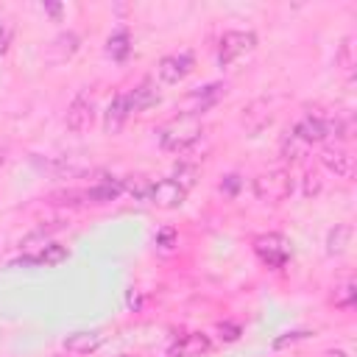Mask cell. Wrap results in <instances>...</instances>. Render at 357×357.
I'll return each instance as SVG.
<instances>
[{
	"label": "cell",
	"mask_w": 357,
	"mask_h": 357,
	"mask_svg": "<svg viewBox=\"0 0 357 357\" xmlns=\"http://www.w3.org/2000/svg\"><path fill=\"white\" fill-rule=\"evenodd\" d=\"M156 137H159V145H162L165 151H170V153H184L187 148H192V145L204 137V123H201L198 117H192V114H178V117L167 120V123L156 131Z\"/></svg>",
	"instance_id": "obj_1"
},
{
	"label": "cell",
	"mask_w": 357,
	"mask_h": 357,
	"mask_svg": "<svg viewBox=\"0 0 357 357\" xmlns=\"http://www.w3.org/2000/svg\"><path fill=\"white\" fill-rule=\"evenodd\" d=\"M290 192H293V176L284 167L265 170L254 178V195L262 204H282L284 198H290Z\"/></svg>",
	"instance_id": "obj_2"
},
{
	"label": "cell",
	"mask_w": 357,
	"mask_h": 357,
	"mask_svg": "<svg viewBox=\"0 0 357 357\" xmlns=\"http://www.w3.org/2000/svg\"><path fill=\"white\" fill-rule=\"evenodd\" d=\"M251 248H254L257 259H259L262 265L273 268V271L284 268V265L290 262V254H293V251H290V240H287L284 234H279V231L257 234V237L251 240Z\"/></svg>",
	"instance_id": "obj_3"
},
{
	"label": "cell",
	"mask_w": 357,
	"mask_h": 357,
	"mask_svg": "<svg viewBox=\"0 0 357 357\" xmlns=\"http://www.w3.org/2000/svg\"><path fill=\"white\" fill-rule=\"evenodd\" d=\"M254 47H257V33L254 31H226L218 39V64L229 67Z\"/></svg>",
	"instance_id": "obj_4"
},
{
	"label": "cell",
	"mask_w": 357,
	"mask_h": 357,
	"mask_svg": "<svg viewBox=\"0 0 357 357\" xmlns=\"http://www.w3.org/2000/svg\"><path fill=\"white\" fill-rule=\"evenodd\" d=\"M195 67V59L190 50H181V53H170V56H162L159 64H156V78L159 84L165 86H176L181 84Z\"/></svg>",
	"instance_id": "obj_5"
},
{
	"label": "cell",
	"mask_w": 357,
	"mask_h": 357,
	"mask_svg": "<svg viewBox=\"0 0 357 357\" xmlns=\"http://www.w3.org/2000/svg\"><path fill=\"white\" fill-rule=\"evenodd\" d=\"M92 123H95V98H92L86 89H81V92L70 100V106H67L64 126H67L73 134H86V131L92 128Z\"/></svg>",
	"instance_id": "obj_6"
},
{
	"label": "cell",
	"mask_w": 357,
	"mask_h": 357,
	"mask_svg": "<svg viewBox=\"0 0 357 357\" xmlns=\"http://www.w3.org/2000/svg\"><path fill=\"white\" fill-rule=\"evenodd\" d=\"M33 165L42 173L53 176V178H81V176L92 173V165L84 162L81 156H50V159H39L36 156Z\"/></svg>",
	"instance_id": "obj_7"
},
{
	"label": "cell",
	"mask_w": 357,
	"mask_h": 357,
	"mask_svg": "<svg viewBox=\"0 0 357 357\" xmlns=\"http://www.w3.org/2000/svg\"><path fill=\"white\" fill-rule=\"evenodd\" d=\"M223 92H226L223 84H206V86H201V89L187 92V95L181 98L178 109H181V114H192V117H198V114H204L206 109H212V106L223 98Z\"/></svg>",
	"instance_id": "obj_8"
},
{
	"label": "cell",
	"mask_w": 357,
	"mask_h": 357,
	"mask_svg": "<svg viewBox=\"0 0 357 357\" xmlns=\"http://www.w3.org/2000/svg\"><path fill=\"white\" fill-rule=\"evenodd\" d=\"M187 198V190L173 181V178H159L151 181V192H148V204L159 206V209H178Z\"/></svg>",
	"instance_id": "obj_9"
},
{
	"label": "cell",
	"mask_w": 357,
	"mask_h": 357,
	"mask_svg": "<svg viewBox=\"0 0 357 357\" xmlns=\"http://www.w3.org/2000/svg\"><path fill=\"white\" fill-rule=\"evenodd\" d=\"M212 349L209 335L204 332H184L167 346V357H201Z\"/></svg>",
	"instance_id": "obj_10"
},
{
	"label": "cell",
	"mask_w": 357,
	"mask_h": 357,
	"mask_svg": "<svg viewBox=\"0 0 357 357\" xmlns=\"http://www.w3.org/2000/svg\"><path fill=\"white\" fill-rule=\"evenodd\" d=\"M318 159H321V165H324L329 173H335L337 178H351V176H354V156H351L343 145H326Z\"/></svg>",
	"instance_id": "obj_11"
},
{
	"label": "cell",
	"mask_w": 357,
	"mask_h": 357,
	"mask_svg": "<svg viewBox=\"0 0 357 357\" xmlns=\"http://www.w3.org/2000/svg\"><path fill=\"white\" fill-rule=\"evenodd\" d=\"M123 192H126L123 178L100 176L95 184H89V187L84 190V204H109V201H117Z\"/></svg>",
	"instance_id": "obj_12"
},
{
	"label": "cell",
	"mask_w": 357,
	"mask_h": 357,
	"mask_svg": "<svg viewBox=\"0 0 357 357\" xmlns=\"http://www.w3.org/2000/svg\"><path fill=\"white\" fill-rule=\"evenodd\" d=\"M126 100H128V114H139L159 103V89L151 78H145L134 89H126Z\"/></svg>",
	"instance_id": "obj_13"
},
{
	"label": "cell",
	"mask_w": 357,
	"mask_h": 357,
	"mask_svg": "<svg viewBox=\"0 0 357 357\" xmlns=\"http://www.w3.org/2000/svg\"><path fill=\"white\" fill-rule=\"evenodd\" d=\"M103 340H106L103 332H98V329H81V332H73L70 337H64L61 346L70 354H92V351H98L103 346Z\"/></svg>",
	"instance_id": "obj_14"
},
{
	"label": "cell",
	"mask_w": 357,
	"mask_h": 357,
	"mask_svg": "<svg viewBox=\"0 0 357 357\" xmlns=\"http://www.w3.org/2000/svg\"><path fill=\"white\" fill-rule=\"evenodd\" d=\"M70 257V251H67V245H61V243H47L45 248H39L36 254H31V257H22L20 262H11V265H36V268H56V265H61L64 259Z\"/></svg>",
	"instance_id": "obj_15"
},
{
	"label": "cell",
	"mask_w": 357,
	"mask_h": 357,
	"mask_svg": "<svg viewBox=\"0 0 357 357\" xmlns=\"http://www.w3.org/2000/svg\"><path fill=\"white\" fill-rule=\"evenodd\" d=\"M128 117H131V114H128V100H126V89H123V92H117V95L109 100V106H106V112H103V131H106V134H117V131L126 126Z\"/></svg>",
	"instance_id": "obj_16"
},
{
	"label": "cell",
	"mask_w": 357,
	"mask_h": 357,
	"mask_svg": "<svg viewBox=\"0 0 357 357\" xmlns=\"http://www.w3.org/2000/svg\"><path fill=\"white\" fill-rule=\"evenodd\" d=\"M240 123L245 126L248 134H259L265 126H271V109H268V103H265V100H254V103H248V106L243 109Z\"/></svg>",
	"instance_id": "obj_17"
},
{
	"label": "cell",
	"mask_w": 357,
	"mask_h": 357,
	"mask_svg": "<svg viewBox=\"0 0 357 357\" xmlns=\"http://www.w3.org/2000/svg\"><path fill=\"white\" fill-rule=\"evenodd\" d=\"M78 45H81L78 33H75V31H64V33H59V36L53 39V45H50V59H53V61H67V59L78 50Z\"/></svg>",
	"instance_id": "obj_18"
},
{
	"label": "cell",
	"mask_w": 357,
	"mask_h": 357,
	"mask_svg": "<svg viewBox=\"0 0 357 357\" xmlns=\"http://www.w3.org/2000/svg\"><path fill=\"white\" fill-rule=\"evenodd\" d=\"M349 243H351V226L349 223H335L329 229V234H326V254L329 257H340Z\"/></svg>",
	"instance_id": "obj_19"
},
{
	"label": "cell",
	"mask_w": 357,
	"mask_h": 357,
	"mask_svg": "<svg viewBox=\"0 0 357 357\" xmlns=\"http://www.w3.org/2000/svg\"><path fill=\"white\" fill-rule=\"evenodd\" d=\"M59 229H64V220H53L50 226H39V229H33L31 234H25V237H22L20 248H25V251H31V248H45V245H47V240H50V234H53V231H59Z\"/></svg>",
	"instance_id": "obj_20"
},
{
	"label": "cell",
	"mask_w": 357,
	"mask_h": 357,
	"mask_svg": "<svg viewBox=\"0 0 357 357\" xmlns=\"http://www.w3.org/2000/svg\"><path fill=\"white\" fill-rule=\"evenodd\" d=\"M307 151H310V145L304 142V139H298L293 131H287L284 137H282V142H279V153L293 165V162H298V159H304L307 156Z\"/></svg>",
	"instance_id": "obj_21"
},
{
	"label": "cell",
	"mask_w": 357,
	"mask_h": 357,
	"mask_svg": "<svg viewBox=\"0 0 357 357\" xmlns=\"http://www.w3.org/2000/svg\"><path fill=\"white\" fill-rule=\"evenodd\" d=\"M106 53H109L114 61H123V59L131 53V36H128L126 28L114 31V33L106 39Z\"/></svg>",
	"instance_id": "obj_22"
},
{
	"label": "cell",
	"mask_w": 357,
	"mask_h": 357,
	"mask_svg": "<svg viewBox=\"0 0 357 357\" xmlns=\"http://www.w3.org/2000/svg\"><path fill=\"white\" fill-rule=\"evenodd\" d=\"M357 301V284L351 276H346L340 284H335V293H332V304L340 307V310H351Z\"/></svg>",
	"instance_id": "obj_23"
},
{
	"label": "cell",
	"mask_w": 357,
	"mask_h": 357,
	"mask_svg": "<svg viewBox=\"0 0 357 357\" xmlns=\"http://www.w3.org/2000/svg\"><path fill=\"white\" fill-rule=\"evenodd\" d=\"M123 187H126V192H128L134 201H148L151 178H145V176H128V178H123Z\"/></svg>",
	"instance_id": "obj_24"
},
{
	"label": "cell",
	"mask_w": 357,
	"mask_h": 357,
	"mask_svg": "<svg viewBox=\"0 0 357 357\" xmlns=\"http://www.w3.org/2000/svg\"><path fill=\"white\" fill-rule=\"evenodd\" d=\"M335 61H337L346 73H351V70H354V64H357V56H354V36H346V39L340 42Z\"/></svg>",
	"instance_id": "obj_25"
},
{
	"label": "cell",
	"mask_w": 357,
	"mask_h": 357,
	"mask_svg": "<svg viewBox=\"0 0 357 357\" xmlns=\"http://www.w3.org/2000/svg\"><path fill=\"white\" fill-rule=\"evenodd\" d=\"M170 178H173V181H178V184L190 192V187H192V184H195V178H198V167H195V165H187V162H178Z\"/></svg>",
	"instance_id": "obj_26"
},
{
	"label": "cell",
	"mask_w": 357,
	"mask_h": 357,
	"mask_svg": "<svg viewBox=\"0 0 357 357\" xmlns=\"http://www.w3.org/2000/svg\"><path fill=\"white\" fill-rule=\"evenodd\" d=\"M321 187H324L321 173H318V170H307L304 178H301V192H304V198H315V195L321 192Z\"/></svg>",
	"instance_id": "obj_27"
},
{
	"label": "cell",
	"mask_w": 357,
	"mask_h": 357,
	"mask_svg": "<svg viewBox=\"0 0 357 357\" xmlns=\"http://www.w3.org/2000/svg\"><path fill=\"white\" fill-rule=\"evenodd\" d=\"M312 332L310 329H293V332H284V335H279L276 340H273V349L279 351V349H287V346H293V343H298V340H307Z\"/></svg>",
	"instance_id": "obj_28"
},
{
	"label": "cell",
	"mask_w": 357,
	"mask_h": 357,
	"mask_svg": "<svg viewBox=\"0 0 357 357\" xmlns=\"http://www.w3.org/2000/svg\"><path fill=\"white\" fill-rule=\"evenodd\" d=\"M240 324H231V321H226V324H218V337L223 340V343H234L237 337H240Z\"/></svg>",
	"instance_id": "obj_29"
},
{
	"label": "cell",
	"mask_w": 357,
	"mask_h": 357,
	"mask_svg": "<svg viewBox=\"0 0 357 357\" xmlns=\"http://www.w3.org/2000/svg\"><path fill=\"white\" fill-rule=\"evenodd\" d=\"M11 39H14V22L3 20V22H0V56L11 47Z\"/></svg>",
	"instance_id": "obj_30"
},
{
	"label": "cell",
	"mask_w": 357,
	"mask_h": 357,
	"mask_svg": "<svg viewBox=\"0 0 357 357\" xmlns=\"http://www.w3.org/2000/svg\"><path fill=\"white\" fill-rule=\"evenodd\" d=\"M156 245H159L162 251H170V248L176 245V231H173V229H162V231L156 234Z\"/></svg>",
	"instance_id": "obj_31"
},
{
	"label": "cell",
	"mask_w": 357,
	"mask_h": 357,
	"mask_svg": "<svg viewBox=\"0 0 357 357\" xmlns=\"http://www.w3.org/2000/svg\"><path fill=\"white\" fill-rule=\"evenodd\" d=\"M42 11H47V14L59 17V14H61V6H59V3H45V6H42Z\"/></svg>",
	"instance_id": "obj_32"
},
{
	"label": "cell",
	"mask_w": 357,
	"mask_h": 357,
	"mask_svg": "<svg viewBox=\"0 0 357 357\" xmlns=\"http://www.w3.org/2000/svg\"><path fill=\"white\" fill-rule=\"evenodd\" d=\"M324 357H349V351H343V349H332V351H326Z\"/></svg>",
	"instance_id": "obj_33"
},
{
	"label": "cell",
	"mask_w": 357,
	"mask_h": 357,
	"mask_svg": "<svg viewBox=\"0 0 357 357\" xmlns=\"http://www.w3.org/2000/svg\"><path fill=\"white\" fill-rule=\"evenodd\" d=\"M6 159H8V148H6L3 142H0V167L6 165Z\"/></svg>",
	"instance_id": "obj_34"
},
{
	"label": "cell",
	"mask_w": 357,
	"mask_h": 357,
	"mask_svg": "<svg viewBox=\"0 0 357 357\" xmlns=\"http://www.w3.org/2000/svg\"><path fill=\"white\" fill-rule=\"evenodd\" d=\"M123 357H126V354H123Z\"/></svg>",
	"instance_id": "obj_35"
}]
</instances>
